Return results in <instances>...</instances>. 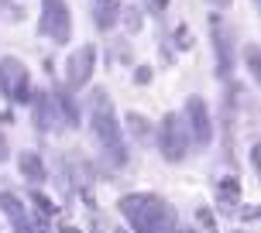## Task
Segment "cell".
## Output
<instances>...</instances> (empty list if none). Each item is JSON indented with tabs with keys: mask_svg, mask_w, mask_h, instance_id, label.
<instances>
[{
	"mask_svg": "<svg viewBox=\"0 0 261 233\" xmlns=\"http://www.w3.org/2000/svg\"><path fill=\"white\" fill-rule=\"evenodd\" d=\"M120 213L130 223L134 233H179V216L175 209L148 192H134L120 199Z\"/></svg>",
	"mask_w": 261,
	"mask_h": 233,
	"instance_id": "1",
	"label": "cell"
},
{
	"mask_svg": "<svg viewBox=\"0 0 261 233\" xmlns=\"http://www.w3.org/2000/svg\"><path fill=\"white\" fill-rule=\"evenodd\" d=\"M90 127H93V141L96 148L103 151V158L120 168L124 161H127V151H124V137H120V120L114 113V103H110V96L103 90L93 93V116H90Z\"/></svg>",
	"mask_w": 261,
	"mask_h": 233,
	"instance_id": "2",
	"label": "cell"
},
{
	"mask_svg": "<svg viewBox=\"0 0 261 233\" xmlns=\"http://www.w3.org/2000/svg\"><path fill=\"white\" fill-rule=\"evenodd\" d=\"M41 31L52 41H69L72 35V17H69V7L65 0H41Z\"/></svg>",
	"mask_w": 261,
	"mask_h": 233,
	"instance_id": "3",
	"label": "cell"
},
{
	"mask_svg": "<svg viewBox=\"0 0 261 233\" xmlns=\"http://www.w3.org/2000/svg\"><path fill=\"white\" fill-rule=\"evenodd\" d=\"M0 90L11 100H28L31 96V79H28V69L17 59H4L0 62Z\"/></svg>",
	"mask_w": 261,
	"mask_h": 233,
	"instance_id": "4",
	"label": "cell"
},
{
	"mask_svg": "<svg viewBox=\"0 0 261 233\" xmlns=\"http://www.w3.org/2000/svg\"><path fill=\"white\" fill-rule=\"evenodd\" d=\"M0 209L7 213L14 233H48V230H45V220H41V223L31 220V216H28V209H24V202H21L14 192H0Z\"/></svg>",
	"mask_w": 261,
	"mask_h": 233,
	"instance_id": "5",
	"label": "cell"
},
{
	"mask_svg": "<svg viewBox=\"0 0 261 233\" xmlns=\"http://www.w3.org/2000/svg\"><path fill=\"white\" fill-rule=\"evenodd\" d=\"M158 144H162V155L169 158V161H182L186 158V134H182V124H179L175 113H169L165 120H162Z\"/></svg>",
	"mask_w": 261,
	"mask_h": 233,
	"instance_id": "6",
	"label": "cell"
},
{
	"mask_svg": "<svg viewBox=\"0 0 261 233\" xmlns=\"http://www.w3.org/2000/svg\"><path fill=\"white\" fill-rule=\"evenodd\" d=\"M93 65H96V48L93 45L76 48V52L69 55V62H65V82L69 86H86L93 76Z\"/></svg>",
	"mask_w": 261,
	"mask_h": 233,
	"instance_id": "7",
	"label": "cell"
},
{
	"mask_svg": "<svg viewBox=\"0 0 261 233\" xmlns=\"http://www.w3.org/2000/svg\"><path fill=\"white\" fill-rule=\"evenodd\" d=\"M186 113H189V124H193V141L196 144H206L210 134H213V124H210V110L199 96H189L186 103Z\"/></svg>",
	"mask_w": 261,
	"mask_h": 233,
	"instance_id": "8",
	"label": "cell"
},
{
	"mask_svg": "<svg viewBox=\"0 0 261 233\" xmlns=\"http://www.w3.org/2000/svg\"><path fill=\"white\" fill-rule=\"evenodd\" d=\"M120 0H93V21H96V27H114L120 17Z\"/></svg>",
	"mask_w": 261,
	"mask_h": 233,
	"instance_id": "9",
	"label": "cell"
},
{
	"mask_svg": "<svg viewBox=\"0 0 261 233\" xmlns=\"http://www.w3.org/2000/svg\"><path fill=\"white\" fill-rule=\"evenodd\" d=\"M213 35H217V59H220V72H230V35L220 21H213Z\"/></svg>",
	"mask_w": 261,
	"mask_h": 233,
	"instance_id": "10",
	"label": "cell"
},
{
	"mask_svg": "<svg viewBox=\"0 0 261 233\" xmlns=\"http://www.w3.org/2000/svg\"><path fill=\"white\" fill-rule=\"evenodd\" d=\"M17 165H21V175L28 182H41L45 179V165H41V158L35 151H24V155H17Z\"/></svg>",
	"mask_w": 261,
	"mask_h": 233,
	"instance_id": "11",
	"label": "cell"
},
{
	"mask_svg": "<svg viewBox=\"0 0 261 233\" xmlns=\"http://www.w3.org/2000/svg\"><path fill=\"white\" fill-rule=\"evenodd\" d=\"M127 127L134 130V137H138L141 144H148V141H151V130H148V120H144L141 113H127Z\"/></svg>",
	"mask_w": 261,
	"mask_h": 233,
	"instance_id": "12",
	"label": "cell"
},
{
	"mask_svg": "<svg viewBox=\"0 0 261 233\" xmlns=\"http://www.w3.org/2000/svg\"><path fill=\"white\" fill-rule=\"evenodd\" d=\"M35 206H38L41 213H45V216H48V213H52V202H48V199H45V195H41V192L35 195Z\"/></svg>",
	"mask_w": 261,
	"mask_h": 233,
	"instance_id": "13",
	"label": "cell"
},
{
	"mask_svg": "<svg viewBox=\"0 0 261 233\" xmlns=\"http://www.w3.org/2000/svg\"><path fill=\"white\" fill-rule=\"evenodd\" d=\"M196 216H199V223H203V226H206V230L213 233V216H210L206 209H199V213H196Z\"/></svg>",
	"mask_w": 261,
	"mask_h": 233,
	"instance_id": "14",
	"label": "cell"
},
{
	"mask_svg": "<svg viewBox=\"0 0 261 233\" xmlns=\"http://www.w3.org/2000/svg\"><path fill=\"white\" fill-rule=\"evenodd\" d=\"M4 158H7V137L0 134V161H4Z\"/></svg>",
	"mask_w": 261,
	"mask_h": 233,
	"instance_id": "15",
	"label": "cell"
},
{
	"mask_svg": "<svg viewBox=\"0 0 261 233\" xmlns=\"http://www.w3.org/2000/svg\"><path fill=\"white\" fill-rule=\"evenodd\" d=\"M210 4H217V7H227V4H230V0H210Z\"/></svg>",
	"mask_w": 261,
	"mask_h": 233,
	"instance_id": "16",
	"label": "cell"
},
{
	"mask_svg": "<svg viewBox=\"0 0 261 233\" xmlns=\"http://www.w3.org/2000/svg\"><path fill=\"white\" fill-rule=\"evenodd\" d=\"M186 233H196V230H186Z\"/></svg>",
	"mask_w": 261,
	"mask_h": 233,
	"instance_id": "17",
	"label": "cell"
},
{
	"mask_svg": "<svg viewBox=\"0 0 261 233\" xmlns=\"http://www.w3.org/2000/svg\"><path fill=\"white\" fill-rule=\"evenodd\" d=\"M237 233H244V230H237Z\"/></svg>",
	"mask_w": 261,
	"mask_h": 233,
	"instance_id": "18",
	"label": "cell"
},
{
	"mask_svg": "<svg viewBox=\"0 0 261 233\" xmlns=\"http://www.w3.org/2000/svg\"><path fill=\"white\" fill-rule=\"evenodd\" d=\"M120 233H124V230H120Z\"/></svg>",
	"mask_w": 261,
	"mask_h": 233,
	"instance_id": "19",
	"label": "cell"
}]
</instances>
